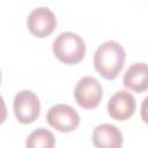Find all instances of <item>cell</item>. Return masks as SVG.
Segmentation results:
<instances>
[{"instance_id": "1", "label": "cell", "mask_w": 148, "mask_h": 148, "mask_svg": "<svg viewBox=\"0 0 148 148\" xmlns=\"http://www.w3.org/2000/svg\"><path fill=\"white\" fill-rule=\"evenodd\" d=\"M125 50L114 40L101 44L94 54V67L105 80L116 79L125 64Z\"/></svg>"}, {"instance_id": "2", "label": "cell", "mask_w": 148, "mask_h": 148, "mask_svg": "<svg viewBox=\"0 0 148 148\" xmlns=\"http://www.w3.org/2000/svg\"><path fill=\"white\" fill-rule=\"evenodd\" d=\"M52 51L57 59L66 65H76L86 56L87 46L83 38L72 31L61 32L52 44Z\"/></svg>"}, {"instance_id": "3", "label": "cell", "mask_w": 148, "mask_h": 148, "mask_svg": "<svg viewBox=\"0 0 148 148\" xmlns=\"http://www.w3.org/2000/svg\"><path fill=\"white\" fill-rule=\"evenodd\" d=\"M74 98L81 108L87 110L95 109L103 98L102 84L94 76H83L74 88Z\"/></svg>"}, {"instance_id": "4", "label": "cell", "mask_w": 148, "mask_h": 148, "mask_svg": "<svg viewBox=\"0 0 148 148\" xmlns=\"http://www.w3.org/2000/svg\"><path fill=\"white\" fill-rule=\"evenodd\" d=\"M13 109L16 119L21 124L28 125L34 123L39 117L40 103L35 92L24 89L15 95L13 102Z\"/></svg>"}, {"instance_id": "5", "label": "cell", "mask_w": 148, "mask_h": 148, "mask_svg": "<svg viewBox=\"0 0 148 148\" xmlns=\"http://www.w3.org/2000/svg\"><path fill=\"white\" fill-rule=\"evenodd\" d=\"M46 120L54 130L61 133H69L77 128L80 124V116L71 105L56 104L49 109Z\"/></svg>"}, {"instance_id": "6", "label": "cell", "mask_w": 148, "mask_h": 148, "mask_svg": "<svg viewBox=\"0 0 148 148\" xmlns=\"http://www.w3.org/2000/svg\"><path fill=\"white\" fill-rule=\"evenodd\" d=\"M27 25L29 31L37 38L50 36L57 27V17L47 7H38L28 15Z\"/></svg>"}, {"instance_id": "7", "label": "cell", "mask_w": 148, "mask_h": 148, "mask_svg": "<svg viewBox=\"0 0 148 148\" xmlns=\"http://www.w3.org/2000/svg\"><path fill=\"white\" fill-rule=\"evenodd\" d=\"M136 109V102L134 96L126 90L116 91L108 102L109 116L118 121H125L130 119Z\"/></svg>"}, {"instance_id": "8", "label": "cell", "mask_w": 148, "mask_h": 148, "mask_svg": "<svg viewBox=\"0 0 148 148\" xmlns=\"http://www.w3.org/2000/svg\"><path fill=\"white\" fill-rule=\"evenodd\" d=\"M91 139L94 146L97 148H120L123 146L121 132L111 124L97 125Z\"/></svg>"}, {"instance_id": "9", "label": "cell", "mask_w": 148, "mask_h": 148, "mask_svg": "<svg viewBox=\"0 0 148 148\" xmlns=\"http://www.w3.org/2000/svg\"><path fill=\"white\" fill-rule=\"evenodd\" d=\"M124 86L138 94L143 92L148 88V68L146 62H135L131 65L123 77Z\"/></svg>"}, {"instance_id": "10", "label": "cell", "mask_w": 148, "mask_h": 148, "mask_svg": "<svg viewBox=\"0 0 148 148\" xmlns=\"http://www.w3.org/2000/svg\"><path fill=\"white\" fill-rule=\"evenodd\" d=\"M54 143L56 141L52 132L43 127L32 131L25 141V146L29 148H52Z\"/></svg>"}, {"instance_id": "11", "label": "cell", "mask_w": 148, "mask_h": 148, "mask_svg": "<svg viewBox=\"0 0 148 148\" xmlns=\"http://www.w3.org/2000/svg\"><path fill=\"white\" fill-rule=\"evenodd\" d=\"M7 118V108H6V103L2 98V96L0 95V125L6 120Z\"/></svg>"}, {"instance_id": "12", "label": "cell", "mask_w": 148, "mask_h": 148, "mask_svg": "<svg viewBox=\"0 0 148 148\" xmlns=\"http://www.w3.org/2000/svg\"><path fill=\"white\" fill-rule=\"evenodd\" d=\"M0 83H1V72H0Z\"/></svg>"}]
</instances>
